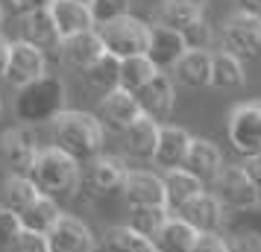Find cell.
<instances>
[{"label": "cell", "mask_w": 261, "mask_h": 252, "mask_svg": "<svg viewBox=\"0 0 261 252\" xmlns=\"http://www.w3.org/2000/svg\"><path fill=\"white\" fill-rule=\"evenodd\" d=\"M50 138H53L50 144L62 147L76 161H88V158H94L103 150V144H106V126L91 111L62 108L59 115L50 120Z\"/></svg>", "instance_id": "obj_1"}, {"label": "cell", "mask_w": 261, "mask_h": 252, "mask_svg": "<svg viewBox=\"0 0 261 252\" xmlns=\"http://www.w3.org/2000/svg\"><path fill=\"white\" fill-rule=\"evenodd\" d=\"M15 118L18 123L27 126H38V123H50L62 108H68V88L56 73H41L33 82L15 88Z\"/></svg>", "instance_id": "obj_2"}, {"label": "cell", "mask_w": 261, "mask_h": 252, "mask_svg": "<svg viewBox=\"0 0 261 252\" xmlns=\"http://www.w3.org/2000/svg\"><path fill=\"white\" fill-rule=\"evenodd\" d=\"M30 179L36 182L38 191L53 200L71 197V193H76V185H80V161L56 144L41 147L30 167Z\"/></svg>", "instance_id": "obj_3"}, {"label": "cell", "mask_w": 261, "mask_h": 252, "mask_svg": "<svg viewBox=\"0 0 261 252\" xmlns=\"http://www.w3.org/2000/svg\"><path fill=\"white\" fill-rule=\"evenodd\" d=\"M126 170L129 167H126L123 158L97 153L94 158L80 161V185H76V193L85 197V200L115 197V193H120V185H123Z\"/></svg>", "instance_id": "obj_4"}, {"label": "cell", "mask_w": 261, "mask_h": 252, "mask_svg": "<svg viewBox=\"0 0 261 252\" xmlns=\"http://www.w3.org/2000/svg\"><path fill=\"white\" fill-rule=\"evenodd\" d=\"M220 47L244 62H261V15L235 9L220 24Z\"/></svg>", "instance_id": "obj_5"}, {"label": "cell", "mask_w": 261, "mask_h": 252, "mask_svg": "<svg viewBox=\"0 0 261 252\" xmlns=\"http://www.w3.org/2000/svg\"><path fill=\"white\" fill-rule=\"evenodd\" d=\"M100 33V41L106 53L118 56V59H126V56H138V53H147V38H150V24H144L141 18L135 15H120L109 24L97 26Z\"/></svg>", "instance_id": "obj_6"}, {"label": "cell", "mask_w": 261, "mask_h": 252, "mask_svg": "<svg viewBox=\"0 0 261 252\" xmlns=\"http://www.w3.org/2000/svg\"><path fill=\"white\" fill-rule=\"evenodd\" d=\"M229 144L238 156L261 153V100H244L229 111L226 123Z\"/></svg>", "instance_id": "obj_7"}, {"label": "cell", "mask_w": 261, "mask_h": 252, "mask_svg": "<svg viewBox=\"0 0 261 252\" xmlns=\"http://www.w3.org/2000/svg\"><path fill=\"white\" fill-rule=\"evenodd\" d=\"M208 191L223 203L226 211L261 203V191L252 185V179L247 176V170L241 167V164H223L220 173L208 182Z\"/></svg>", "instance_id": "obj_8"}, {"label": "cell", "mask_w": 261, "mask_h": 252, "mask_svg": "<svg viewBox=\"0 0 261 252\" xmlns=\"http://www.w3.org/2000/svg\"><path fill=\"white\" fill-rule=\"evenodd\" d=\"M38 138L36 129L27 126V123H18V126H9L6 132L0 135V158L9 173H24L30 176V167L38 156Z\"/></svg>", "instance_id": "obj_9"}, {"label": "cell", "mask_w": 261, "mask_h": 252, "mask_svg": "<svg viewBox=\"0 0 261 252\" xmlns=\"http://www.w3.org/2000/svg\"><path fill=\"white\" fill-rule=\"evenodd\" d=\"M41 73H47V53L36 44H30V41H24V38H15L9 44V59H6V68H3L0 79H6L12 88H21Z\"/></svg>", "instance_id": "obj_10"}, {"label": "cell", "mask_w": 261, "mask_h": 252, "mask_svg": "<svg viewBox=\"0 0 261 252\" xmlns=\"http://www.w3.org/2000/svg\"><path fill=\"white\" fill-rule=\"evenodd\" d=\"M56 53H59V62L65 65V68L83 73L88 65H94V62L106 53V47H103V41H100L97 26H91V30H83V33L65 36L59 41Z\"/></svg>", "instance_id": "obj_11"}, {"label": "cell", "mask_w": 261, "mask_h": 252, "mask_svg": "<svg viewBox=\"0 0 261 252\" xmlns=\"http://www.w3.org/2000/svg\"><path fill=\"white\" fill-rule=\"evenodd\" d=\"M120 197L129 208L138 205H165V182L162 173L147 167H129L120 185Z\"/></svg>", "instance_id": "obj_12"}, {"label": "cell", "mask_w": 261, "mask_h": 252, "mask_svg": "<svg viewBox=\"0 0 261 252\" xmlns=\"http://www.w3.org/2000/svg\"><path fill=\"white\" fill-rule=\"evenodd\" d=\"M138 115H141V106H138L135 94L126 91V88H120V85L106 91L103 97H97V120L106 129H112V132L120 135Z\"/></svg>", "instance_id": "obj_13"}, {"label": "cell", "mask_w": 261, "mask_h": 252, "mask_svg": "<svg viewBox=\"0 0 261 252\" xmlns=\"http://www.w3.org/2000/svg\"><path fill=\"white\" fill-rule=\"evenodd\" d=\"M173 214H179L185 223H191V226L197 229V232H223L226 208L208 188H202L200 193H194L188 203H182Z\"/></svg>", "instance_id": "obj_14"}, {"label": "cell", "mask_w": 261, "mask_h": 252, "mask_svg": "<svg viewBox=\"0 0 261 252\" xmlns=\"http://www.w3.org/2000/svg\"><path fill=\"white\" fill-rule=\"evenodd\" d=\"M135 100L141 106V115L155 120H165L176 106V82L167 71H155L153 79L135 91Z\"/></svg>", "instance_id": "obj_15"}, {"label": "cell", "mask_w": 261, "mask_h": 252, "mask_svg": "<svg viewBox=\"0 0 261 252\" xmlns=\"http://www.w3.org/2000/svg\"><path fill=\"white\" fill-rule=\"evenodd\" d=\"M97 240L91 235V229L85 226V220L76 214L62 211L59 220L47 229V246L50 252H88Z\"/></svg>", "instance_id": "obj_16"}, {"label": "cell", "mask_w": 261, "mask_h": 252, "mask_svg": "<svg viewBox=\"0 0 261 252\" xmlns=\"http://www.w3.org/2000/svg\"><path fill=\"white\" fill-rule=\"evenodd\" d=\"M188 50L185 38L179 30L165 24H150V38H147V59L153 62L159 71H173V65L179 62V56Z\"/></svg>", "instance_id": "obj_17"}, {"label": "cell", "mask_w": 261, "mask_h": 252, "mask_svg": "<svg viewBox=\"0 0 261 252\" xmlns=\"http://www.w3.org/2000/svg\"><path fill=\"white\" fill-rule=\"evenodd\" d=\"M191 147V135L182 129V126H170V123H162L159 126V138H155V150H153V161L159 170L167 167H179L185 156H188Z\"/></svg>", "instance_id": "obj_18"}, {"label": "cell", "mask_w": 261, "mask_h": 252, "mask_svg": "<svg viewBox=\"0 0 261 252\" xmlns=\"http://www.w3.org/2000/svg\"><path fill=\"white\" fill-rule=\"evenodd\" d=\"M170 76L173 82L185 85V88H208L212 85V50L188 47L173 65Z\"/></svg>", "instance_id": "obj_19"}, {"label": "cell", "mask_w": 261, "mask_h": 252, "mask_svg": "<svg viewBox=\"0 0 261 252\" xmlns=\"http://www.w3.org/2000/svg\"><path fill=\"white\" fill-rule=\"evenodd\" d=\"M18 38H24L30 44H36L41 47L44 53L47 50H56L59 47V30L53 24V18H50L47 6L44 9H33V12H21V21H18Z\"/></svg>", "instance_id": "obj_20"}, {"label": "cell", "mask_w": 261, "mask_h": 252, "mask_svg": "<svg viewBox=\"0 0 261 252\" xmlns=\"http://www.w3.org/2000/svg\"><path fill=\"white\" fill-rule=\"evenodd\" d=\"M223 153H220V147L208 141V138H191V147H188V156L182 161V167H188L202 185H208V182L220 173L223 167Z\"/></svg>", "instance_id": "obj_21"}, {"label": "cell", "mask_w": 261, "mask_h": 252, "mask_svg": "<svg viewBox=\"0 0 261 252\" xmlns=\"http://www.w3.org/2000/svg\"><path fill=\"white\" fill-rule=\"evenodd\" d=\"M159 126H162V123L155 118L138 115V118L120 132L123 135V150H126L132 158H138V161H150V158H153V150H155V138H159Z\"/></svg>", "instance_id": "obj_22"}, {"label": "cell", "mask_w": 261, "mask_h": 252, "mask_svg": "<svg viewBox=\"0 0 261 252\" xmlns=\"http://www.w3.org/2000/svg\"><path fill=\"white\" fill-rule=\"evenodd\" d=\"M197 235L200 232L191 226V223H185L179 214L170 211V217H167L165 223H162V229L150 238V243H153V252H188L194 246Z\"/></svg>", "instance_id": "obj_23"}, {"label": "cell", "mask_w": 261, "mask_h": 252, "mask_svg": "<svg viewBox=\"0 0 261 252\" xmlns=\"http://www.w3.org/2000/svg\"><path fill=\"white\" fill-rule=\"evenodd\" d=\"M47 12H50V18H53V24H56L62 38L94 26L88 3H80V0H50Z\"/></svg>", "instance_id": "obj_24"}, {"label": "cell", "mask_w": 261, "mask_h": 252, "mask_svg": "<svg viewBox=\"0 0 261 252\" xmlns=\"http://www.w3.org/2000/svg\"><path fill=\"white\" fill-rule=\"evenodd\" d=\"M247 82L244 59H238L229 50H212V88L217 91H238Z\"/></svg>", "instance_id": "obj_25"}, {"label": "cell", "mask_w": 261, "mask_h": 252, "mask_svg": "<svg viewBox=\"0 0 261 252\" xmlns=\"http://www.w3.org/2000/svg\"><path fill=\"white\" fill-rule=\"evenodd\" d=\"M162 182H165V205L170 211H176L182 203H188L194 193H200L205 185H202L188 167H167L162 170Z\"/></svg>", "instance_id": "obj_26"}, {"label": "cell", "mask_w": 261, "mask_h": 252, "mask_svg": "<svg viewBox=\"0 0 261 252\" xmlns=\"http://www.w3.org/2000/svg\"><path fill=\"white\" fill-rule=\"evenodd\" d=\"M38 188L36 182L24 176V173H9L3 185H0V205H6V208H12L15 214L21 217V211H27L30 205L38 200Z\"/></svg>", "instance_id": "obj_27"}, {"label": "cell", "mask_w": 261, "mask_h": 252, "mask_svg": "<svg viewBox=\"0 0 261 252\" xmlns=\"http://www.w3.org/2000/svg\"><path fill=\"white\" fill-rule=\"evenodd\" d=\"M83 79H85L91 94L103 97L106 91H112V88L120 85V59L112 56V53H103L94 65H88L83 71Z\"/></svg>", "instance_id": "obj_28"}, {"label": "cell", "mask_w": 261, "mask_h": 252, "mask_svg": "<svg viewBox=\"0 0 261 252\" xmlns=\"http://www.w3.org/2000/svg\"><path fill=\"white\" fill-rule=\"evenodd\" d=\"M197 18H202V3L197 0H159L155 6V24L173 26V30H185L194 24Z\"/></svg>", "instance_id": "obj_29"}, {"label": "cell", "mask_w": 261, "mask_h": 252, "mask_svg": "<svg viewBox=\"0 0 261 252\" xmlns=\"http://www.w3.org/2000/svg\"><path fill=\"white\" fill-rule=\"evenodd\" d=\"M100 246L106 252H153L150 238L138 235L132 226H109L100 238Z\"/></svg>", "instance_id": "obj_30"}, {"label": "cell", "mask_w": 261, "mask_h": 252, "mask_svg": "<svg viewBox=\"0 0 261 252\" xmlns=\"http://www.w3.org/2000/svg\"><path fill=\"white\" fill-rule=\"evenodd\" d=\"M59 214H62L59 200H53V197H47V193H38L36 203L30 205L27 211H21V226L47 235V229L59 220Z\"/></svg>", "instance_id": "obj_31"}, {"label": "cell", "mask_w": 261, "mask_h": 252, "mask_svg": "<svg viewBox=\"0 0 261 252\" xmlns=\"http://www.w3.org/2000/svg\"><path fill=\"white\" fill-rule=\"evenodd\" d=\"M155 71H159V68L147 59V53L126 56V59H120V88H126V91L135 94L141 85H147L150 79H153Z\"/></svg>", "instance_id": "obj_32"}, {"label": "cell", "mask_w": 261, "mask_h": 252, "mask_svg": "<svg viewBox=\"0 0 261 252\" xmlns=\"http://www.w3.org/2000/svg\"><path fill=\"white\" fill-rule=\"evenodd\" d=\"M223 232L226 235H252V238H261V203L226 211Z\"/></svg>", "instance_id": "obj_33"}, {"label": "cell", "mask_w": 261, "mask_h": 252, "mask_svg": "<svg viewBox=\"0 0 261 252\" xmlns=\"http://www.w3.org/2000/svg\"><path fill=\"white\" fill-rule=\"evenodd\" d=\"M167 217H170V208L167 205H138V208H129L126 226H132L144 238H153Z\"/></svg>", "instance_id": "obj_34"}, {"label": "cell", "mask_w": 261, "mask_h": 252, "mask_svg": "<svg viewBox=\"0 0 261 252\" xmlns=\"http://www.w3.org/2000/svg\"><path fill=\"white\" fill-rule=\"evenodd\" d=\"M88 9H91L94 26H103V24H109V21H115V18L129 12V0H91Z\"/></svg>", "instance_id": "obj_35"}, {"label": "cell", "mask_w": 261, "mask_h": 252, "mask_svg": "<svg viewBox=\"0 0 261 252\" xmlns=\"http://www.w3.org/2000/svg\"><path fill=\"white\" fill-rule=\"evenodd\" d=\"M6 252H50L47 246V235L41 232H33V229H24L12 238V243L6 246Z\"/></svg>", "instance_id": "obj_36"}, {"label": "cell", "mask_w": 261, "mask_h": 252, "mask_svg": "<svg viewBox=\"0 0 261 252\" xmlns=\"http://www.w3.org/2000/svg\"><path fill=\"white\" fill-rule=\"evenodd\" d=\"M182 38L188 47H197V50H212V41H214V30L205 18H197L194 24H188L182 30Z\"/></svg>", "instance_id": "obj_37"}, {"label": "cell", "mask_w": 261, "mask_h": 252, "mask_svg": "<svg viewBox=\"0 0 261 252\" xmlns=\"http://www.w3.org/2000/svg\"><path fill=\"white\" fill-rule=\"evenodd\" d=\"M18 232H21V217L15 214L12 208L0 205V249H6Z\"/></svg>", "instance_id": "obj_38"}, {"label": "cell", "mask_w": 261, "mask_h": 252, "mask_svg": "<svg viewBox=\"0 0 261 252\" xmlns=\"http://www.w3.org/2000/svg\"><path fill=\"white\" fill-rule=\"evenodd\" d=\"M188 252H226V238L220 232H200Z\"/></svg>", "instance_id": "obj_39"}, {"label": "cell", "mask_w": 261, "mask_h": 252, "mask_svg": "<svg viewBox=\"0 0 261 252\" xmlns=\"http://www.w3.org/2000/svg\"><path fill=\"white\" fill-rule=\"evenodd\" d=\"M226 252H261V238H252V235H226Z\"/></svg>", "instance_id": "obj_40"}, {"label": "cell", "mask_w": 261, "mask_h": 252, "mask_svg": "<svg viewBox=\"0 0 261 252\" xmlns=\"http://www.w3.org/2000/svg\"><path fill=\"white\" fill-rule=\"evenodd\" d=\"M241 167L247 170V176L252 179V185L261 191V153H255V156H244Z\"/></svg>", "instance_id": "obj_41"}, {"label": "cell", "mask_w": 261, "mask_h": 252, "mask_svg": "<svg viewBox=\"0 0 261 252\" xmlns=\"http://www.w3.org/2000/svg\"><path fill=\"white\" fill-rule=\"evenodd\" d=\"M9 6L21 15V12H33V9H44V6H50V0H9Z\"/></svg>", "instance_id": "obj_42"}, {"label": "cell", "mask_w": 261, "mask_h": 252, "mask_svg": "<svg viewBox=\"0 0 261 252\" xmlns=\"http://www.w3.org/2000/svg\"><path fill=\"white\" fill-rule=\"evenodd\" d=\"M9 38L3 36V30H0V76H3V68H6V59H9Z\"/></svg>", "instance_id": "obj_43"}, {"label": "cell", "mask_w": 261, "mask_h": 252, "mask_svg": "<svg viewBox=\"0 0 261 252\" xmlns=\"http://www.w3.org/2000/svg\"><path fill=\"white\" fill-rule=\"evenodd\" d=\"M238 9L252 12V15H261V0H238Z\"/></svg>", "instance_id": "obj_44"}, {"label": "cell", "mask_w": 261, "mask_h": 252, "mask_svg": "<svg viewBox=\"0 0 261 252\" xmlns=\"http://www.w3.org/2000/svg\"><path fill=\"white\" fill-rule=\"evenodd\" d=\"M88 252H106V249H103L100 243H94V246H91V249H88Z\"/></svg>", "instance_id": "obj_45"}, {"label": "cell", "mask_w": 261, "mask_h": 252, "mask_svg": "<svg viewBox=\"0 0 261 252\" xmlns=\"http://www.w3.org/2000/svg\"><path fill=\"white\" fill-rule=\"evenodd\" d=\"M0 26H3V3H0Z\"/></svg>", "instance_id": "obj_46"}, {"label": "cell", "mask_w": 261, "mask_h": 252, "mask_svg": "<svg viewBox=\"0 0 261 252\" xmlns=\"http://www.w3.org/2000/svg\"><path fill=\"white\" fill-rule=\"evenodd\" d=\"M0 115H3V100H0Z\"/></svg>", "instance_id": "obj_47"}, {"label": "cell", "mask_w": 261, "mask_h": 252, "mask_svg": "<svg viewBox=\"0 0 261 252\" xmlns=\"http://www.w3.org/2000/svg\"><path fill=\"white\" fill-rule=\"evenodd\" d=\"M80 3H91V0H80Z\"/></svg>", "instance_id": "obj_48"}, {"label": "cell", "mask_w": 261, "mask_h": 252, "mask_svg": "<svg viewBox=\"0 0 261 252\" xmlns=\"http://www.w3.org/2000/svg\"><path fill=\"white\" fill-rule=\"evenodd\" d=\"M197 3H202V0H197Z\"/></svg>", "instance_id": "obj_49"}]
</instances>
